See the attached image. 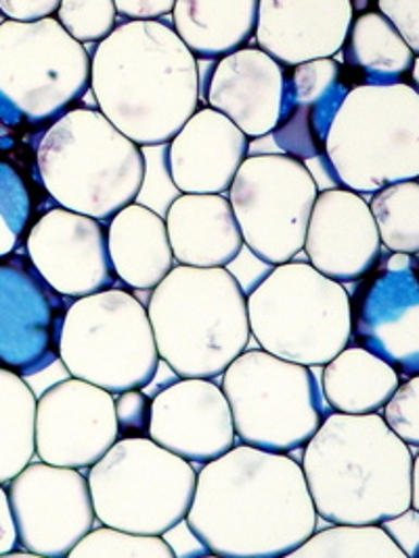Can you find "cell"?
I'll return each mask as SVG.
<instances>
[{"label":"cell","instance_id":"6da1fadb","mask_svg":"<svg viewBox=\"0 0 419 558\" xmlns=\"http://www.w3.org/2000/svg\"><path fill=\"white\" fill-rule=\"evenodd\" d=\"M317 519L303 466L242 444L197 473L185 523L210 555L283 558L317 533Z\"/></svg>","mask_w":419,"mask_h":558},{"label":"cell","instance_id":"7a4b0ae2","mask_svg":"<svg viewBox=\"0 0 419 558\" xmlns=\"http://www.w3.org/2000/svg\"><path fill=\"white\" fill-rule=\"evenodd\" d=\"M196 56L162 20H131L99 43L90 88L99 112L140 147L167 145L199 106Z\"/></svg>","mask_w":419,"mask_h":558},{"label":"cell","instance_id":"3957f363","mask_svg":"<svg viewBox=\"0 0 419 558\" xmlns=\"http://www.w3.org/2000/svg\"><path fill=\"white\" fill-rule=\"evenodd\" d=\"M300 466L317 517L332 525L375 527L411 508V449L380 414L328 416Z\"/></svg>","mask_w":419,"mask_h":558},{"label":"cell","instance_id":"277c9868","mask_svg":"<svg viewBox=\"0 0 419 558\" xmlns=\"http://www.w3.org/2000/svg\"><path fill=\"white\" fill-rule=\"evenodd\" d=\"M147 313L160 360L181 378L223 376L250 342L248 296L226 267H174Z\"/></svg>","mask_w":419,"mask_h":558},{"label":"cell","instance_id":"5b68a950","mask_svg":"<svg viewBox=\"0 0 419 558\" xmlns=\"http://www.w3.org/2000/svg\"><path fill=\"white\" fill-rule=\"evenodd\" d=\"M36 168L61 208L97 221L135 204L147 179L140 145L97 110H70L53 122L38 143Z\"/></svg>","mask_w":419,"mask_h":558},{"label":"cell","instance_id":"8992f818","mask_svg":"<svg viewBox=\"0 0 419 558\" xmlns=\"http://www.w3.org/2000/svg\"><path fill=\"white\" fill-rule=\"evenodd\" d=\"M323 162L357 194L419 177V93L411 84H359L342 101Z\"/></svg>","mask_w":419,"mask_h":558},{"label":"cell","instance_id":"52a82bcc","mask_svg":"<svg viewBox=\"0 0 419 558\" xmlns=\"http://www.w3.org/2000/svg\"><path fill=\"white\" fill-rule=\"evenodd\" d=\"M260 349L307 367L328 365L353 340L350 294L310 263L278 265L248 294Z\"/></svg>","mask_w":419,"mask_h":558},{"label":"cell","instance_id":"ba28073f","mask_svg":"<svg viewBox=\"0 0 419 558\" xmlns=\"http://www.w3.org/2000/svg\"><path fill=\"white\" fill-rule=\"evenodd\" d=\"M90 86V57L56 17L0 24V124L51 126Z\"/></svg>","mask_w":419,"mask_h":558},{"label":"cell","instance_id":"9c48e42d","mask_svg":"<svg viewBox=\"0 0 419 558\" xmlns=\"http://www.w3.org/2000/svg\"><path fill=\"white\" fill-rule=\"evenodd\" d=\"M86 478L97 521L137 535L162 537L178 527L196 496L194 464L149 437L120 439Z\"/></svg>","mask_w":419,"mask_h":558},{"label":"cell","instance_id":"30bf717a","mask_svg":"<svg viewBox=\"0 0 419 558\" xmlns=\"http://www.w3.org/2000/svg\"><path fill=\"white\" fill-rule=\"evenodd\" d=\"M59 360L72 378L103 391H143L160 365L147 307L118 288L74 301L65 313Z\"/></svg>","mask_w":419,"mask_h":558},{"label":"cell","instance_id":"8fae6325","mask_svg":"<svg viewBox=\"0 0 419 558\" xmlns=\"http://www.w3.org/2000/svg\"><path fill=\"white\" fill-rule=\"evenodd\" d=\"M223 392L237 439L262 451L307 447L325 420L323 391L312 369L262 349L242 353L226 367Z\"/></svg>","mask_w":419,"mask_h":558},{"label":"cell","instance_id":"7c38bea8","mask_svg":"<svg viewBox=\"0 0 419 558\" xmlns=\"http://www.w3.org/2000/svg\"><path fill=\"white\" fill-rule=\"evenodd\" d=\"M317 196V181L305 162L285 154L246 158L229 190L244 246L267 265L292 263L305 251Z\"/></svg>","mask_w":419,"mask_h":558},{"label":"cell","instance_id":"4fadbf2b","mask_svg":"<svg viewBox=\"0 0 419 558\" xmlns=\"http://www.w3.org/2000/svg\"><path fill=\"white\" fill-rule=\"evenodd\" d=\"M20 544L47 558H65L95 530L88 478L76 469L29 464L9 487Z\"/></svg>","mask_w":419,"mask_h":558},{"label":"cell","instance_id":"5bb4252c","mask_svg":"<svg viewBox=\"0 0 419 558\" xmlns=\"http://www.w3.org/2000/svg\"><path fill=\"white\" fill-rule=\"evenodd\" d=\"M65 296L36 271L28 254L0 258V367L22 378L59 360Z\"/></svg>","mask_w":419,"mask_h":558},{"label":"cell","instance_id":"9a60e30c","mask_svg":"<svg viewBox=\"0 0 419 558\" xmlns=\"http://www.w3.org/2000/svg\"><path fill=\"white\" fill-rule=\"evenodd\" d=\"M115 399L78 378L42 392L36 403V456L61 469H93L115 444Z\"/></svg>","mask_w":419,"mask_h":558},{"label":"cell","instance_id":"2e32d148","mask_svg":"<svg viewBox=\"0 0 419 558\" xmlns=\"http://www.w3.org/2000/svg\"><path fill=\"white\" fill-rule=\"evenodd\" d=\"M26 254L36 271L65 299H84L115 283L108 229L67 208L47 210L29 227Z\"/></svg>","mask_w":419,"mask_h":558},{"label":"cell","instance_id":"e0dca14e","mask_svg":"<svg viewBox=\"0 0 419 558\" xmlns=\"http://www.w3.org/2000/svg\"><path fill=\"white\" fill-rule=\"evenodd\" d=\"M353 338L398 374L419 376V267H382L350 296Z\"/></svg>","mask_w":419,"mask_h":558},{"label":"cell","instance_id":"ac0fdd59","mask_svg":"<svg viewBox=\"0 0 419 558\" xmlns=\"http://www.w3.org/2000/svg\"><path fill=\"white\" fill-rule=\"evenodd\" d=\"M149 439L192 464H210L237 441L223 389L206 378H181L151 403Z\"/></svg>","mask_w":419,"mask_h":558},{"label":"cell","instance_id":"d6986e66","mask_svg":"<svg viewBox=\"0 0 419 558\" xmlns=\"http://www.w3.org/2000/svg\"><path fill=\"white\" fill-rule=\"evenodd\" d=\"M308 263L337 283L369 276L382 258V240L369 204L350 190H328L317 196L308 221Z\"/></svg>","mask_w":419,"mask_h":558},{"label":"cell","instance_id":"ffe728a7","mask_svg":"<svg viewBox=\"0 0 419 558\" xmlns=\"http://www.w3.org/2000/svg\"><path fill=\"white\" fill-rule=\"evenodd\" d=\"M353 26V0H260L256 40L281 65L334 57Z\"/></svg>","mask_w":419,"mask_h":558},{"label":"cell","instance_id":"44dd1931","mask_svg":"<svg viewBox=\"0 0 419 558\" xmlns=\"http://www.w3.org/2000/svg\"><path fill=\"white\" fill-rule=\"evenodd\" d=\"M250 141L221 112L197 110L168 143L167 167L181 194H224L244 160Z\"/></svg>","mask_w":419,"mask_h":558},{"label":"cell","instance_id":"7402d4cb","mask_svg":"<svg viewBox=\"0 0 419 558\" xmlns=\"http://www.w3.org/2000/svg\"><path fill=\"white\" fill-rule=\"evenodd\" d=\"M285 72L262 49H239L223 57L208 83L206 101L226 116L248 140L271 135L283 108Z\"/></svg>","mask_w":419,"mask_h":558},{"label":"cell","instance_id":"603a6c76","mask_svg":"<svg viewBox=\"0 0 419 558\" xmlns=\"http://www.w3.org/2000/svg\"><path fill=\"white\" fill-rule=\"evenodd\" d=\"M348 90L332 57L292 68V74L285 76L280 122L271 133L285 156L300 162L323 156L330 129Z\"/></svg>","mask_w":419,"mask_h":558},{"label":"cell","instance_id":"cb8c5ba5","mask_svg":"<svg viewBox=\"0 0 419 558\" xmlns=\"http://www.w3.org/2000/svg\"><path fill=\"white\" fill-rule=\"evenodd\" d=\"M168 240L185 267H226L244 251V235L223 194H183L168 206Z\"/></svg>","mask_w":419,"mask_h":558},{"label":"cell","instance_id":"d4e9b609","mask_svg":"<svg viewBox=\"0 0 419 558\" xmlns=\"http://www.w3.org/2000/svg\"><path fill=\"white\" fill-rule=\"evenodd\" d=\"M113 271L133 290H153L174 269L167 221L156 210L131 204L108 229Z\"/></svg>","mask_w":419,"mask_h":558},{"label":"cell","instance_id":"484cf974","mask_svg":"<svg viewBox=\"0 0 419 558\" xmlns=\"http://www.w3.org/2000/svg\"><path fill=\"white\" fill-rule=\"evenodd\" d=\"M260 0H176L174 32L201 59H223L251 38Z\"/></svg>","mask_w":419,"mask_h":558},{"label":"cell","instance_id":"4316f807","mask_svg":"<svg viewBox=\"0 0 419 558\" xmlns=\"http://www.w3.org/2000/svg\"><path fill=\"white\" fill-rule=\"evenodd\" d=\"M400 387V374L363 347H346L325 365L323 399L335 414H380Z\"/></svg>","mask_w":419,"mask_h":558},{"label":"cell","instance_id":"83f0119b","mask_svg":"<svg viewBox=\"0 0 419 558\" xmlns=\"http://www.w3.org/2000/svg\"><path fill=\"white\" fill-rule=\"evenodd\" d=\"M344 63L363 74L365 84H396L411 72L416 53L382 13L353 20L344 40Z\"/></svg>","mask_w":419,"mask_h":558},{"label":"cell","instance_id":"f1b7e54d","mask_svg":"<svg viewBox=\"0 0 419 558\" xmlns=\"http://www.w3.org/2000/svg\"><path fill=\"white\" fill-rule=\"evenodd\" d=\"M36 403L26 378L0 367V485H9L36 456Z\"/></svg>","mask_w":419,"mask_h":558},{"label":"cell","instance_id":"f546056e","mask_svg":"<svg viewBox=\"0 0 419 558\" xmlns=\"http://www.w3.org/2000/svg\"><path fill=\"white\" fill-rule=\"evenodd\" d=\"M382 246L391 252L419 254V183L400 181L375 192L369 202Z\"/></svg>","mask_w":419,"mask_h":558},{"label":"cell","instance_id":"4dcf8cb0","mask_svg":"<svg viewBox=\"0 0 419 558\" xmlns=\"http://www.w3.org/2000/svg\"><path fill=\"white\" fill-rule=\"evenodd\" d=\"M283 558H409L384 527L334 525L317 531L300 548Z\"/></svg>","mask_w":419,"mask_h":558},{"label":"cell","instance_id":"1f68e13d","mask_svg":"<svg viewBox=\"0 0 419 558\" xmlns=\"http://www.w3.org/2000/svg\"><path fill=\"white\" fill-rule=\"evenodd\" d=\"M65 558H178L160 535L93 530Z\"/></svg>","mask_w":419,"mask_h":558},{"label":"cell","instance_id":"d6a6232c","mask_svg":"<svg viewBox=\"0 0 419 558\" xmlns=\"http://www.w3.org/2000/svg\"><path fill=\"white\" fill-rule=\"evenodd\" d=\"M32 196L20 168L0 162V258L13 254L32 219Z\"/></svg>","mask_w":419,"mask_h":558},{"label":"cell","instance_id":"836d02e7","mask_svg":"<svg viewBox=\"0 0 419 558\" xmlns=\"http://www.w3.org/2000/svg\"><path fill=\"white\" fill-rule=\"evenodd\" d=\"M59 24L78 43H101L106 40L118 20L113 0H61Z\"/></svg>","mask_w":419,"mask_h":558},{"label":"cell","instance_id":"e575fe53","mask_svg":"<svg viewBox=\"0 0 419 558\" xmlns=\"http://www.w3.org/2000/svg\"><path fill=\"white\" fill-rule=\"evenodd\" d=\"M382 418L403 444L419 447V376H411L396 389Z\"/></svg>","mask_w":419,"mask_h":558},{"label":"cell","instance_id":"d590c367","mask_svg":"<svg viewBox=\"0 0 419 558\" xmlns=\"http://www.w3.org/2000/svg\"><path fill=\"white\" fill-rule=\"evenodd\" d=\"M151 403L143 391L120 392L115 397V418L120 439H145L151 426Z\"/></svg>","mask_w":419,"mask_h":558},{"label":"cell","instance_id":"8d00e7d4","mask_svg":"<svg viewBox=\"0 0 419 558\" xmlns=\"http://www.w3.org/2000/svg\"><path fill=\"white\" fill-rule=\"evenodd\" d=\"M378 7L419 57V0H378Z\"/></svg>","mask_w":419,"mask_h":558},{"label":"cell","instance_id":"74e56055","mask_svg":"<svg viewBox=\"0 0 419 558\" xmlns=\"http://www.w3.org/2000/svg\"><path fill=\"white\" fill-rule=\"evenodd\" d=\"M384 527L396 546L409 558H419V512L409 508L403 514L394 517L389 523L380 525Z\"/></svg>","mask_w":419,"mask_h":558},{"label":"cell","instance_id":"f35d334b","mask_svg":"<svg viewBox=\"0 0 419 558\" xmlns=\"http://www.w3.org/2000/svg\"><path fill=\"white\" fill-rule=\"evenodd\" d=\"M61 0H0V13L9 22H40L59 11Z\"/></svg>","mask_w":419,"mask_h":558},{"label":"cell","instance_id":"ab89813d","mask_svg":"<svg viewBox=\"0 0 419 558\" xmlns=\"http://www.w3.org/2000/svg\"><path fill=\"white\" fill-rule=\"evenodd\" d=\"M120 15L128 20H162L172 13L176 0H113Z\"/></svg>","mask_w":419,"mask_h":558},{"label":"cell","instance_id":"60d3db41","mask_svg":"<svg viewBox=\"0 0 419 558\" xmlns=\"http://www.w3.org/2000/svg\"><path fill=\"white\" fill-rule=\"evenodd\" d=\"M17 544H20V535H17L9 492L4 485H0V555L13 553Z\"/></svg>","mask_w":419,"mask_h":558},{"label":"cell","instance_id":"b9f144b4","mask_svg":"<svg viewBox=\"0 0 419 558\" xmlns=\"http://www.w3.org/2000/svg\"><path fill=\"white\" fill-rule=\"evenodd\" d=\"M411 508L419 512V453L414 458V487H411Z\"/></svg>","mask_w":419,"mask_h":558},{"label":"cell","instance_id":"7bdbcfd3","mask_svg":"<svg viewBox=\"0 0 419 558\" xmlns=\"http://www.w3.org/2000/svg\"><path fill=\"white\" fill-rule=\"evenodd\" d=\"M0 558H47V557H40V555H34V553H28V550H13V553H9V555H0Z\"/></svg>","mask_w":419,"mask_h":558},{"label":"cell","instance_id":"ee69618b","mask_svg":"<svg viewBox=\"0 0 419 558\" xmlns=\"http://www.w3.org/2000/svg\"><path fill=\"white\" fill-rule=\"evenodd\" d=\"M411 70H414V84H416L414 88L419 93V57H416V61H414V68H411Z\"/></svg>","mask_w":419,"mask_h":558},{"label":"cell","instance_id":"f6af8a7d","mask_svg":"<svg viewBox=\"0 0 419 558\" xmlns=\"http://www.w3.org/2000/svg\"><path fill=\"white\" fill-rule=\"evenodd\" d=\"M197 558H223V557H217V555H210V553H208V555H204V557H197Z\"/></svg>","mask_w":419,"mask_h":558}]
</instances>
